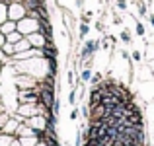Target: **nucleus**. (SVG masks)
I'll return each instance as SVG.
<instances>
[{"label": "nucleus", "instance_id": "nucleus-1", "mask_svg": "<svg viewBox=\"0 0 154 146\" xmlns=\"http://www.w3.org/2000/svg\"><path fill=\"white\" fill-rule=\"evenodd\" d=\"M16 29L20 31L22 35H29V33H33V31H37L39 29V22L37 20H33V18H22L20 22H16Z\"/></svg>", "mask_w": 154, "mask_h": 146}, {"label": "nucleus", "instance_id": "nucleus-2", "mask_svg": "<svg viewBox=\"0 0 154 146\" xmlns=\"http://www.w3.org/2000/svg\"><path fill=\"white\" fill-rule=\"evenodd\" d=\"M22 18H26V8L22 2H10L8 4V20L20 22Z\"/></svg>", "mask_w": 154, "mask_h": 146}, {"label": "nucleus", "instance_id": "nucleus-3", "mask_svg": "<svg viewBox=\"0 0 154 146\" xmlns=\"http://www.w3.org/2000/svg\"><path fill=\"white\" fill-rule=\"evenodd\" d=\"M27 41L31 43V47H33V49H41L43 45H45V41H47V39L43 37V35L39 33V31H33V33H29V35H27Z\"/></svg>", "mask_w": 154, "mask_h": 146}, {"label": "nucleus", "instance_id": "nucleus-4", "mask_svg": "<svg viewBox=\"0 0 154 146\" xmlns=\"http://www.w3.org/2000/svg\"><path fill=\"white\" fill-rule=\"evenodd\" d=\"M18 99H20V103H26V101H35L37 103V90H20V94H18Z\"/></svg>", "mask_w": 154, "mask_h": 146}, {"label": "nucleus", "instance_id": "nucleus-5", "mask_svg": "<svg viewBox=\"0 0 154 146\" xmlns=\"http://www.w3.org/2000/svg\"><path fill=\"white\" fill-rule=\"evenodd\" d=\"M98 47H100V41H86V45H84V49H82V56L88 59V56H90Z\"/></svg>", "mask_w": 154, "mask_h": 146}, {"label": "nucleus", "instance_id": "nucleus-6", "mask_svg": "<svg viewBox=\"0 0 154 146\" xmlns=\"http://www.w3.org/2000/svg\"><path fill=\"white\" fill-rule=\"evenodd\" d=\"M102 90L100 88H94V90L90 92V107H94V105H100L102 103Z\"/></svg>", "mask_w": 154, "mask_h": 146}, {"label": "nucleus", "instance_id": "nucleus-7", "mask_svg": "<svg viewBox=\"0 0 154 146\" xmlns=\"http://www.w3.org/2000/svg\"><path fill=\"white\" fill-rule=\"evenodd\" d=\"M12 31H16V22L14 20H6V22L0 23V33L8 35V33H12Z\"/></svg>", "mask_w": 154, "mask_h": 146}, {"label": "nucleus", "instance_id": "nucleus-8", "mask_svg": "<svg viewBox=\"0 0 154 146\" xmlns=\"http://www.w3.org/2000/svg\"><path fill=\"white\" fill-rule=\"evenodd\" d=\"M31 49V43L27 41V39H20L18 43H14V51L20 53V51H29Z\"/></svg>", "mask_w": 154, "mask_h": 146}, {"label": "nucleus", "instance_id": "nucleus-9", "mask_svg": "<svg viewBox=\"0 0 154 146\" xmlns=\"http://www.w3.org/2000/svg\"><path fill=\"white\" fill-rule=\"evenodd\" d=\"M20 39H23V35L20 33L18 29H16V31H12V33H8V35H6V41H8V43H12V45H14V43H18Z\"/></svg>", "mask_w": 154, "mask_h": 146}, {"label": "nucleus", "instance_id": "nucleus-10", "mask_svg": "<svg viewBox=\"0 0 154 146\" xmlns=\"http://www.w3.org/2000/svg\"><path fill=\"white\" fill-rule=\"evenodd\" d=\"M8 20V4L6 2H0V23Z\"/></svg>", "mask_w": 154, "mask_h": 146}, {"label": "nucleus", "instance_id": "nucleus-11", "mask_svg": "<svg viewBox=\"0 0 154 146\" xmlns=\"http://www.w3.org/2000/svg\"><path fill=\"white\" fill-rule=\"evenodd\" d=\"M88 29H90V27H88V23H82V26H80V37H86Z\"/></svg>", "mask_w": 154, "mask_h": 146}, {"label": "nucleus", "instance_id": "nucleus-12", "mask_svg": "<svg viewBox=\"0 0 154 146\" xmlns=\"http://www.w3.org/2000/svg\"><path fill=\"white\" fill-rule=\"evenodd\" d=\"M90 78H92V72H90V68H86V70L82 72V80H84V82H88Z\"/></svg>", "mask_w": 154, "mask_h": 146}, {"label": "nucleus", "instance_id": "nucleus-13", "mask_svg": "<svg viewBox=\"0 0 154 146\" xmlns=\"http://www.w3.org/2000/svg\"><path fill=\"white\" fill-rule=\"evenodd\" d=\"M92 82H94V84H100V82H102V74H100V72H98V74H92Z\"/></svg>", "mask_w": 154, "mask_h": 146}, {"label": "nucleus", "instance_id": "nucleus-14", "mask_svg": "<svg viewBox=\"0 0 154 146\" xmlns=\"http://www.w3.org/2000/svg\"><path fill=\"white\" fill-rule=\"evenodd\" d=\"M121 39H123L125 43H129V41H131V35H129L127 31H121Z\"/></svg>", "mask_w": 154, "mask_h": 146}, {"label": "nucleus", "instance_id": "nucleus-15", "mask_svg": "<svg viewBox=\"0 0 154 146\" xmlns=\"http://www.w3.org/2000/svg\"><path fill=\"white\" fill-rule=\"evenodd\" d=\"M137 33H139V35H144V27H143V23H137Z\"/></svg>", "mask_w": 154, "mask_h": 146}, {"label": "nucleus", "instance_id": "nucleus-16", "mask_svg": "<svg viewBox=\"0 0 154 146\" xmlns=\"http://www.w3.org/2000/svg\"><path fill=\"white\" fill-rule=\"evenodd\" d=\"M117 6H119L121 10H125V8H127V2H125V0H117Z\"/></svg>", "mask_w": 154, "mask_h": 146}, {"label": "nucleus", "instance_id": "nucleus-17", "mask_svg": "<svg viewBox=\"0 0 154 146\" xmlns=\"http://www.w3.org/2000/svg\"><path fill=\"white\" fill-rule=\"evenodd\" d=\"M131 56H133V60H137V62L140 60V53H139V51H135V53H133Z\"/></svg>", "mask_w": 154, "mask_h": 146}, {"label": "nucleus", "instance_id": "nucleus-18", "mask_svg": "<svg viewBox=\"0 0 154 146\" xmlns=\"http://www.w3.org/2000/svg\"><path fill=\"white\" fill-rule=\"evenodd\" d=\"M74 99H76V94H74V90H72V92H70V96H68V101L74 105Z\"/></svg>", "mask_w": 154, "mask_h": 146}, {"label": "nucleus", "instance_id": "nucleus-19", "mask_svg": "<svg viewBox=\"0 0 154 146\" xmlns=\"http://www.w3.org/2000/svg\"><path fill=\"white\" fill-rule=\"evenodd\" d=\"M76 117H78V111H76V109H72V111H70V119H72V121H74V119H76Z\"/></svg>", "mask_w": 154, "mask_h": 146}, {"label": "nucleus", "instance_id": "nucleus-20", "mask_svg": "<svg viewBox=\"0 0 154 146\" xmlns=\"http://www.w3.org/2000/svg\"><path fill=\"white\" fill-rule=\"evenodd\" d=\"M68 84H74V74L72 72H68Z\"/></svg>", "mask_w": 154, "mask_h": 146}, {"label": "nucleus", "instance_id": "nucleus-21", "mask_svg": "<svg viewBox=\"0 0 154 146\" xmlns=\"http://www.w3.org/2000/svg\"><path fill=\"white\" fill-rule=\"evenodd\" d=\"M4 43H6V35H4V33H0V47H2Z\"/></svg>", "mask_w": 154, "mask_h": 146}, {"label": "nucleus", "instance_id": "nucleus-22", "mask_svg": "<svg viewBox=\"0 0 154 146\" xmlns=\"http://www.w3.org/2000/svg\"><path fill=\"white\" fill-rule=\"evenodd\" d=\"M144 12H146V8H144L143 4H140V6H139V14H144Z\"/></svg>", "mask_w": 154, "mask_h": 146}, {"label": "nucleus", "instance_id": "nucleus-23", "mask_svg": "<svg viewBox=\"0 0 154 146\" xmlns=\"http://www.w3.org/2000/svg\"><path fill=\"white\" fill-rule=\"evenodd\" d=\"M148 20H150V23L154 26V14H152V16H150V18H148Z\"/></svg>", "mask_w": 154, "mask_h": 146}]
</instances>
